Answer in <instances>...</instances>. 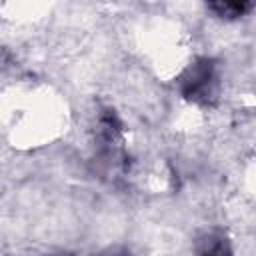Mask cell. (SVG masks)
<instances>
[{
	"instance_id": "6da1fadb",
	"label": "cell",
	"mask_w": 256,
	"mask_h": 256,
	"mask_svg": "<svg viewBox=\"0 0 256 256\" xmlns=\"http://www.w3.org/2000/svg\"><path fill=\"white\" fill-rule=\"evenodd\" d=\"M214 80H216L214 64L210 60H200V62L192 64V68L186 72V76L182 80V90L188 98H194V100L208 98V94L212 92Z\"/></svg>"
},
{
	"instance_id": "7a4b0ae2",
	"label": "cell",
	"mask_w": 256,
	"mask_h": 256,
	"mask_svg": "<svg viewBox=\"0 0 256 256\" xmlns=\"http://www.w3.org/2000/svg\"><path fill=\"white\" fill-rule=\"evenodd\" d=\"M210 8L216 10L218 16L236 18V16H242L250 8V4H246V2H218V4H212Z\"/></svg>"
}]
</instances>
